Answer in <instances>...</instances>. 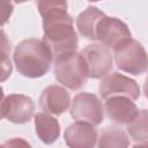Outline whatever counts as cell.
<instances>
[{"instance_id": "obj_1", "label": "cell", "mask_w": 148, "mask_h": 148, "mask_svg": "<svg viewBox=\"0 0 148 148\" xmlns=\"http://www.w3.org/2000/svg\"><path fill=\"white\" fill-rule=\"evenodd\" d=\"M44 36L43 40L49 45L53 58H58L76 51L77 35L73 27V18L67 10H54L42 16Z\"/></svg>"}, {"instance_id": "obj_2", "label": "cell", "mask_w": 148, "mask_h": 148, "mask_svg": "<svg viewBox=\"0 0 148 148\" xmlns=\"http://www.w3.org/2000/svg\"><path fill=\"white\" fill-rule=\"evenodd\" d=\"M53 53L42 39L29 38L22 40L14 51V62L17 72L25 77H42L51 67Z\"/></svg>"}, {"instance_id": "obj_3", "label": "cell", "mask_w": 148, "mask_h": 148, "mask_svg": "<svg viewBox=\"0 0 148 148\" xmlns=\"http://www.w3.org/2000/svg\"><path fill=\"white\" fill-rule=\"evenodd\" d=\"M53 73L58 82L71 90L82 88L89 77L84 59L76 51L56 58Z\"/></svg>"}, {"instance_id": "obj_4", "label": "cell", "mask_w": 148, "mask_h": 148, "mask_svg": "<svg viewBox=\"0 0 148 148\" xmlns=\"http://www.w3.org/2000/svg\"><path fill=\"white\" fill-rule=\"evenodd\" d=\"M113 51L116 65L120 71L132 75H140L148 69V54L138 40L130 38Z\"/></svg>"}, {"instance_id": "obj_5", "label": "cell", "mask_w": 148, "mask_h": 148, "mask_svg": "<svg viewBox=\"0 0 148 148\" xmlns=\"http://www.w3.org/2000/svg\"><path fill=\"white\" fill-rule=\"evenodd\" d=\"M71 116L75 120L96 126L102 124L104 119V109L96 95L90 92H80L72 101Z\"/></svg>"}, {"instance_id": "obj_6", "label": "cell", "mask_w": 148, "mask_h": 148, "mask_svg": "<svg viewBox=\"0 0 148 148\" xmlns=\"http://www.w3.org/2000/svg\"><path fill=\"white\" fill-rule=\"evenodd\" d=\"M34 101L22 94H10L2 98L1 117L14 124H24L34 117Z\"/></svg>"}, {"instance_id": "obj_7", "label": "cell", "mask_w": 148, "mask_h": 148, "mask_svg": "<svg viewBox=\"0 0 148 148\" xmlns=\"http://www.w3.org/2000/svg\"><path fill=\"white\" fill-rule=\"evenodd\" d=\"M99 94L103 99L112 96H125L134 101L140 96V88L133 79L118 72H112L106 74L101 81Z\"/></svg>"}, {"instance_id": "obj_8", "label": "cell", "mask_w": 148, "mask_h": 148, "mask_svg": "<svg viewBox=\"0 0 148 148\" xmlns=\"http://www.w3.org/2000/svg\"><path fill=\"white\" fill-rule=\"evenodd\" d=\"M80 53L87 65L89 77H103L112 69V56L109 47L104 44H89Z\"/></svg>"}, {"instance_id": "obj_9", "label": "cell", "mask_w": 148, "mask_h": 148, "mask_svg": "<svg viewBox=\"0 0 148 148\" xmlns=\"http://www.w3.org/2000/svg\"><path fill=\"white\" fill-rule=\"evenodd\" d=\"M97 39L108 47L116 49L125 40L132 38L131 31L126 23L117 17L104 16L96 29Z\"/></svg>"}, {"instance_id": "obj_10", "label": "cell", "mask_w": 148, "mask_h": 148, "mask_svg": "<svg viewBox=\"0 0 148 148\" xmlns=\"http://www.w3.org/2000/svg\"><path fill=\"white\" fill-rule=\"evenodd\" d=\"M71 104L69 92L61 86L52 84L46 87L40 97H39V106L40 109L50 114L59 116L62 114Z\"/></svg>"}, {"instance_id": "obj_11", "label": "cell", "mask_w": 148, "mask_h": 148, "mask_svg": "<svg viewBox=\"0 0 148 148\" xmlns=\"http://www.w3.org/2000/svg\"><path fill=\"white\" fill-rule=\"evenodd\" d=\"M64 139L68 147L90 148L96 145L98 138L94 125L76 120L65 130Z\"/></svg>"}, {"instance_id": "obj_12", "label": "cell", "mask_w": 148, "mask_h": 148, "mask_svg": "<svg viewBox=\"0 0 148 148\" xmlns=\"http://www.w3.org/2000/svg\"><path fill=\"white\" fill-rule=\"evenodd\" d=\"M105 113L116 124H127L138 113V108L133 99L125 96H112L105 99Z\"/></svg>"}, {"instance_id": "obj_13", "label": "cell", "mask_w": 148, "mask_h": 148, "mask_svg": "<svg viewBox=\"0 0 148 148\" xmlns=\"http://www.w3.org/2000/svg\"><path fill=\"white\" fill-rule=\"evenodd\" d=\"M35 131L42 142L51 145L60 135V125L50 113L38 112L35 114Z\"/></svg>"}, {"instance_id": "obj_14", "label": "cell", "mask_w": 148, "mask_h": 148, "mask_svg": "<svg viewBox=\"0 0 148 148\" xmlns=\"http://www.w3.org/2000/svg\"><path fill=\"white\" fill-rule=\"evenodd\" d=\"M105 16L103 12H101L96 7H88L76 17V28L79 34L87 39L96 40V29L99 21Z\"/></svg>"}, {"instance_id": "obj_15", "label": "cell", "mask_w": 148, "mask_h": 148, "mask_svg": "<svg viewBox=\"0 0 148 148\" xmlns=\"http://www.w3.org/2000/svg\"><path fill=\"white\" fill-rule=\"evenodd\" d=\"M127 132L135 140L136 146H148V110H139L135 117L127 123Z\"/></svg>"}, {"instance_id": "obj_16", "label": "cell", "mask_w": 148, "mask_h": 148, "mask_svg": "<svg viewBox=\"0 0 148 148\" xmlns=\"http://www.w3.org/2000/svg\"><path fill=\"white\" fill-rule=\"evenodd\" d=\"M130 146L128 136L125 132L117 127H106L104 128L98 138V147H127Z\"/></svg>"}, {"instance_id": "obj_17", "label": "cell", "mask_w": 148, "mask_h": 148, "mask_svg": "<svg viewBox=\"0 0 148 148\" xmlns=\"http://www.w3.org/2000/svg\"><path fill=\"white\" fill-rule=\"evenodd\" d=\"M1 36H2V47H1V56H2V62H1V71H2V75H1V81H5L12 73V64L8 56V52L10 51V44H7V38L5 35V31H1Z\"/></svg>"}, {"instance_id": "obj_18", "label": "cell", "mask_w": 148, "mask_h": 148, "mask_svg": "<svg viewBox=\"0 0 148 148\" xmlns=\"http://www.w3.org/2000/svg\"><path fill=\"white\" fill-rule=\"evenodd\" d=\"M37 6L40 16L54 12V10H66L67 1L66 0H37Z\"/></svg>"}, {"instance_id": "obj_19", "label": "cell", "mask_w": 148, "mask_h": 148, "mask_svg": "<svg viewBox=\"0 0 148 148\" xmlns=\"http://www.w3.org/2000/svg\"><path fill=\"white\" fill-rule=\"evenodd\" d=\"M2 9H3L2 10V25H3L13 12V3L10 2V0H2Z\"/></svg>"}, {"instance_id": "obj_20", "label": "cell", "mask_w": 148, "mask_h": 148, "mask_svg": "<svg viewBox=\"0 0 148 148\" xmlns=\"http://www.w3.org/2000/svg\"><path fill=\"white\" fill-rule=\"evenodd\" d=\"M10 145H27V146H30L28 142H25V141H23L22 139H17V138H14L13 140H10V141H7V142H5L2 146H10Z\"/></svg>"}, {"instance_id": "obj_21", "label": "cell", "mask_w": 148, "mask_h": 148, "mask_svg": "<svg viewBox=\"0 0 148 148\" xmlns=\"http://www.w3.org/2000/svg\"><path fill=\"white\" fill-rule=\"evenodd\" d=\"M143 92H145L146 97L148 98V76H147V79L145 81V84H143Z\"/></svg>"}, {"instance_id": "obj_22", "label": "cell", "mask_w": 148, "mask_h": 148, "mask_svg": "<svg viewBox=\"0 0 148 148\" xmlns=\"http://www.w3.org/2000/svg\"><path fill=\"white\" fill-rule=\"evenodd\" d=\"M16 3H23V2H27V1H29V0H14Z\"/></svg>"}, {"instance_id": "obj_23", "label": "cell", "mask_w": 148, "mask_h": 148, "mask_svg": "<svg viewBox=\"0 0 148 148\" xmlns=\"http://www.w3.org/2000/svg\"><path fill=\"white\" fill-rule=\"evenodd\" d=\"M89 1H92V2H96V1H99V0H89Z\"/></svg>"}]
</instances>
